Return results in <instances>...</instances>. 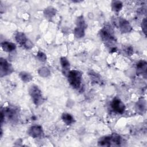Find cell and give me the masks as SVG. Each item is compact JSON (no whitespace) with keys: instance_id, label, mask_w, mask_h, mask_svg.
Here are the masks:
<instances>
[{"instance_id":"1","label":"cell","mask_w":147,"mask_h":147,"mask_svg":"<svg viewBox=\"0 0 147 147\" xmlns=\"http://www.w3.org/2000/svg\"><path fill=\"white\" fill-rule=\"evenodd\" d=\"M122 143V138L117 134L101 138L98 141V145L103 146H119Z\"/></svg>"},{"instance_id":"2","label":"cell","mask_w":147,"mask_h":147,"mask_svg":"<svg viewBox=\"0 0 147 147\" xmlns=\"http://www.w3.org/2000/svg\"><path fill=\"white\" fill-rule=\"evenodd\" d=\"M68 81L69 84L75 89L80 87L82 83V73L77 70H72L68 72Z\"/></svg>"},{"instance_id":"3","label":"cell","mask_w":147,"mask_h":147,"mask_svg":"<svg viewBox=\"0 0 147 147\" xmlns=\"http://www.w3.org/2000/svg\"><path fill=\"white\" fill-rule=\"evenodd\" d=\"M29 94L33 103L36 106L42 103L44 99L41 90L36 86H32L29 90Z\"/></svg>"},{"instance_id":"4","label":"cell","mask_w":147,"mask_h":147,"mask_svg":"<svg viewBox=\"0 0 147 147\" xmlns=\"http://www.w3.org/2000/svg\"><path fill=\"white\" fill-rule=\"evenodd\" d=\"M17 111L14 108L7 107L1 110V123L5 119L9 121H14L17 119Z\"/></svg>"},{"instance_id":"5","label":"cell","mask_w":147,"mask_h":147,"mask_svg":"<svg viewBox=\"0 0 147 147\" xmlns=\"http://www.w3.org/2000/svg\"><path fill=\"white\" fill-rule=\"evenodd\" d=\"M113 31L111 27L105 26L100 31V36L102 40L109 45L115 42V37L113 36Z\"/></svg>"},{"instance_id":"6","label":"cell","mask_w":147,"mask_h":147,"mask_svg":"<svg viewBox=\"0 0 147 147\" xmlns=\"http://www.w3.org/2000/svg\"><path fill=\"white\" fill-rule=\"evenodd\" d=\"M16 40L24 48L29 49L33 47V43L27 38L26 36L22 32H18L16 34Z\"/></svg>"},{"instance_id":"7","label":"cell","mask_w":147,"mask_h":147,"mask_svg":"<svg viewBox=\"0 0 147 147\" xmlns=\"http://www.w3.org/2000/svg\"><path fill=\"white\" fill-rule=\"evenodd\" d=\"M13 71L11 65L5 59L1 58L0 60V74L1 77L7 75Z\"/></svg>"},{"instance_id":"8","label":"cell","mask_w":147,"mask_h":147,"mask_svg":"<svg viewBox=\"0 0 147 147\" xmlns=\"http://www.w3.org/2000/svg\"><path fill=\"white\" fill-rule=\"evenodd\" d=\"M112 109L116 113L122 114L125 109L124 103L119 99L114 98L111 103Z\"/></svg>"},{"instance_id":"9","label":"cell","mask_w":147,"mask_h":147,"mask_svg":"<svg viewBox=\"0 0 147 147\" xmlns=\"http://www.w3.org/2000/svg\"><path fill=\"white\" fill-rule=\"evenodd\" d=\"M28 134L33 138L40 137L43 134L42 127L38 125L33 126L28 130Z\"/></svg>"},{"instance_id":"10","label":"cell","mask_w":147,"mask_h":147,"mask_svg":"<svg viewBox=\"0 0 147 147\" xmlns=\"http://www.w3.org/2000/svg\"><path fill=\"white\" fill-rule=\"evenodd\" d=\"M118 23V26L120 28L121 30L123 33H127L130 32L131 30V26L129 25V23L123 19H119L117 21Z\"/></svg>"},{"instance_id":"11","label":"cell","mask_w":147,"mask_h":147,"mask_svg":"<svg viewBox=\"0 0 147 147\" xmlns=\"http://www.w3.org/2000/svg\"><path fill=\"white\" fill-rule=\"evenodd\" d=\"M1 48L5 52H12L16 48V45L11 42L3 41L1 42Z\"/></svg>"},{"instance_id":"12","label":"cell","mask_w":147,"mask_h":147,"mask_svg":"<svg viewBox=\"0 0 147 147\" xmlns=\"http://www.w3.org/2000/svg\"><path fill=\"white\" fill-rule=\"evenodd\" d=\"M137 73L139 74L146 75V63L145 61H140L137 64Z\"/></svg>"},{"instance_id":"13","label":"cell","mask_w":147,"mask_h":147,"mask_svg":"<svg viewBox=\"0 0 147 147\" xmlns=\"http://www.w3.org/2000/svg\"><path fill=\"white\" fill-rule=\"evenodd\" d=\"M62 119L63 122L67 125H71L74 121V117L68 113H64L62 115Z\"/></svg>"},{"instance_id":"14","label":"cell","mask_w":147,"mask_h":147,"mask_svg":"<svg viewBox=\"0 0 147 147\" xmlns=\"http://www.w3.org/2000/svg\"><path fill=\"white\" fill-rule=\"evenodd\" d=\"M60 63L62 67L63 70L64 71V73L67 72L69 68V63L67 59L65 57H62L60 58Z\"/></svg>"},{"instance_id":"15","label":"cell","mask_w":147,"mask_h":147,"mask_svg":"<svg viewBox=\"0 0 147 147\" xmlns=\"http://www.w3.org/2000/svg\"><path fill=\"white\" fill-rule=\"evenodd\" d=\"M84 28H85V26L77 25L74 31L75 36L79 38L83 37L84 34Z\"/></svg>"},{"instance_id":"16","label":"cell","mask_w":147,"mask_h":147,"mask_svg":"<svg viewBox=\"0 0 147 147\" xmlns=\"http://www.w3.org/2000/svg\"><path fill=\"white\" fill-rule=\"evenodd\" d=\"M112 9L113 10H114V11H119L121 10V9L122 7V3L121 1H113L112 3Z\"/></svg>"},{"instance_id":"17","label":"cell","mask_w":147,"mask_h":147,"mask_svg":"<svg viewBox=\"0 0 147 147\" xmlns=\"http://www.w3.org/2000/svg\"><path fill=\"white\" fill-rule=\"evenodd\" d=\"M20 76L21 80L25 82H29L32 79V77L30 75V74H29V73H28L26 72H21L20 74Z\"/></svg>"},{"instance_id":"18","label":"cell","mask_w":147,"mask_h":147,"mask_svg":"<svg viewBox=\"0 0 147 147\" xmlns=\"http://www.w3.org/2000/svg\"><path fill=\"white\" fill-rule=\"evenodd\" d=\"M145 102L144 100L138 101L136 105L137 110L140 111H143L145 110Z\"/></svg>"},{"instance_id":"19","label":"cell","mask_w":147,"mask_h":147,"mask_svg":"<svg viewBox=\"0 0 147 147\" xmlns=\"http://www.w3.org/2000/svg\"><path fill=\"white\" fill-rule=\"evenodd\" d=\"M45 17H48V18H51L53 16L55 15V10L54 9H51V7H49V9H47L45 10Z\"/></svg>"},{"instance_id":"20","label":"cell","mask_w":147,"mask_h":147,"mask_svg":"<svg viewBox=\"0 0 147 147\" xmlns=\"http://www.w3.org/2000/svg\"><path fill=\"white\" fill-rule=\"evenodd\" d=\"M37 57H38V59L41 61H45L47 59V56L46 55L42 52H40L39 51L37 53Z\"/></svg>"},{"instance_id":"21","label":"cell","mask_w":147,"mask_h":147,"mask_svg":"<svg viewBox=\"0 0 147 147\" xmlns=\"http://www.w3.org/2000/svg\"><path fill=\"white\" fill-rule=\"evenodd\" d=\"M142 29L145 34H146V18H144L142 22Z\"/></svg>"}]
</instances>
